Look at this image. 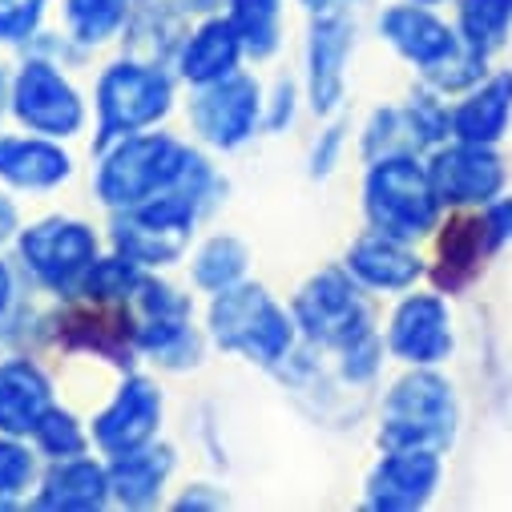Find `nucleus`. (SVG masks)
<instances>
[{
  "mask_svg": "<svg viewBox=\"0 0 512 512\" xmlns=\"http://www.w3.org/2000/svg\"><path fill=\"white\" fill-rule=\"evenodd\" d=\"M93 190L113 210H130L166 190L190 194L206 206L214 190V170L198 150L170 134H130L101 150Z\"/></svg>",
  "mask_w": 512,
  "mask_h": 512,
  "instance_id": "obj_1",
  "label": "nucleus"
},
{
  "mask_svg": "<svg viewBox=\"0 0 512 512\" xmlns=\"http://www.w3.org/2000/svg\"><path fill=\"white\" fill-rule=\"evenodd\" d=\"M460 432V404L456 388L436 367H412L404 379L392 383L379 412V448H428L448 452Z\"/></svg>",
  "mask_w": 512,
  "mask_h": 512,
  "instance_id": "obj_2",
  "label": "nucleus"
},
{
  "mask_svg": "<svg viewBox=\"0 0 512 512\" xmlns=\"http://www.w3.org/2000/svg\"><path fill=\"white\" fill-rule=\"evenodd\" d=\"M363 210L371 230L416 242L440 226L444 202L432 186L428 166L412 150H400L371 158V170L363 178Z\"/></svg>",
  "mask_w": 512,
  "mask_h": 512,
  "instance_id": "obj_3",
  "label": "nucleus"
},
{
  "mask_svg": "<svg viewBox=\"0 0 512 512\" xmlns=\"http://www.w3.org/2000/svg\"><path fill=\"white\" fill-rule=\"evenodd\" d=\"M210 335L230 355L275 367L295 347V315H287L263 287L234 283L210 303Z\"/></svg>",
  "mask_w": 512,
  "mask_h": 512,
  "instance_id": "obj_4",
  "label": "nucleus"
},
{
  "mask_svg": "<svg viewBox=\"0 0 512 512\" xmlns=\"http://www.w3.org/2000/svg\"><path fill=\"white\" fill-rule=\"evenodd\" d=\"M174 105V81L150 61H117L97 81V150L158 125Z\"/></svg>",
  "mask_w": 512,
  "mask_h": 512,
  "instance_id": "obj_5",
  "label": "nucleus"
},
{
  "mask_svg": "<svg viewBox=\"0 0 512 512\" xmlns=\"http://www.w3.org/2000/svg\"><path fill=\"white\" fill-rule=\"evenodd\" d=\"M198 214H202L198 198L166 190L113 218V250L138 267H170L186 254Z\"/></svg>",
  "mask_w": 512,
  "mask_h": 512,
  "instance_id": "obj_6",
  "label": "nucleus"
},
{
  "mask_svg": "<svg viewBox=\"0 0 512 512\" xmlns=\"http://www.w3.org/2000/svg\"><path fill=\"white\" fill-rule=\"evenodd\" d=\"M295 327L319 343V347H347L363 335H371V307L355 283L351 271L327 267L303 283L295 295Z\"/></svg>",
  "mask_w": 512,
  "mask_h": 512,
  "instance_id": "obj_7",
  "label": "nucleus"
},
{
  "mask_svg": "<svg viewBox=\"0 0 512 512\" xmlns=\"http://www.w3.org/2000/svg\"><path fill=\"white\" fill-rule=\"evenodd\" d=\"M93 259H97V234L77 218H45L21 230L25 271L57 295H77Z\"/></svg>",
  "mask_w": 512,
  "mask_h": 512,
  "instance_id": "obj_8",
  "label": "nucleus"
},
{
  "mask_svg": "<svg viewBox=\"0 0 512 512\" xmlns=\"http://www.w3.org/2000/svg\"><path fill=\"white\" fill-rule=\"evenodd\" d=\"M263 93H259V81L254 77H242V73H230L214 85H198L194 101H190V125L194 134L214 146V150H238L242 142L254 138L263 121Z\"/></svg>",
  "mask_w": 512,
  "mask_h": 512,
  "instance_id": "obj_9",
  "label": "nucleus"
},
{
  "mask_svg": "<svg viewBox=\"0 0 512 512\" xmlns=\"http://www.w3.org/2000/svg\"><path fill=\"white\" fill-rule=\"evenodd\" d=\"M13 113L41 138H73L85 125V101L69 77L49 61H25L9 89Z\"/></svg>",
  "mask_w": 512,
  "mask_h": 512,
  "instance_id": "obj_10",
  "label": "nucleus"
},
{
  "mask_svg": "<svg viewBox=\"0 0 512 512\" xmlns=\"http://www.w3.org/2000/svg\"><path fill=\"white\" fill-rule=\"evenodd\" d=\"M428 174H432V186L444 210H480L492 198H500L508 182V170L496 146H476V142H456V138L452 146H436Z\"/></svg>",
  "mask_w": 512,
  "mask_h": 512,
  "instance_id": "obj_11",
  "label": "nucleus"
},
{
  "mask_svg": "<svg viewBox=\"0 0 512 512\" xmlns=\"http://www.w3.org/2000/svg\"><path fill=\"white\" fill-rule=\"evenodd\" d=\"M53 343L65 351H93L105 363L130 367L138 351V319L121 303H93V307H65L49 319Z\"/></svg>",
  "mask_w": 512,
  "mask_h": 512,
  "instance_id": "obj_12",
  "label": "nucleus"
},
{
  "mask_svg": "<svg viewBox=\"0 0 512 512\" xmlns=\"http://www.w3.org/2000/svg\"><path fill=\"white\" fill-rule=\"evenodd\" d=\"M379 37L388 41L408 65H416L424 77L436 73V69H444V65L464 49L460 29H452L448 21H440V17L432 13V5H416V0L383 9V17H379Z\"/></svg>",
  "mask_w": 512,
  "mask_h": 512,
  "instance_id": "obj_13",
  "label": "nucleus"
},
{
  "mask_svg": "<svg viewBox=\"0 0 512 512\" xmlns=\"http://www.w3.org/2000/svg\"><path fill=\"white\" fill-rule=\"evenodd\" d=\"M452 311L448 299L436 295H408L388 323V351L408 367H436L452 355Z\"/></svg>",
  "mask_w": 512,
  "mask_h": 512,
  "instance_id": "obj_14",
  "label": "nucleus"
},
{
  "mask_svg": "<svg viewBox=\"0 0 512 512\" xmlns=\"http://www.w3.org/2000/svg\"><path fill=\"white\" fill-rule=\"evenodd\" d=\"M162 424V392L146 375H130L117 388V396L93 416V444L105 456L142 448L158 436Z\"/></svg>",
  "mask_w": 512,
  "mask_h": 512,
  "instance_id": "obj_15",
  "label": "nucleus"
},
{
  "mask_svg": "<svg viewBox=\"0 0 512 512\" xmlns=\"http://www.w3.org/2000/svg\"><path fill=\"white\" fill-rule=\"evenodd\" d=\"M444 464L428 448H392L367 476V508L375 512H412L424 508L440 488Z\"/></svg>",
  "mask_w": 512,
  "mask_h": 512,
  "instance_id": "obj_16",
  "label": "nucleus"
},
{
  "mask_svg": "<svg viewBox=\"0 0 512 512\" xmlns=\"http://www.w3.org/2000/svg\"><path fill=\"white\" fill-rule=\"evenodd\" d=\"M355 49V25L339 13H323L307 37V101L315 113H335L347 89V57Z\"/></svg>",
  "mask_w": 512,
  "mask_h": 512,
  "instance_id": "obj_17",
  "label": "nucleus"
},
{
  "mask_svg": "<svg viewBox=\"0 0 512 512\" xmlns=\"http://www.w3.org/2000/svg\"><path fill=\"white\" fill-rule=\"evenodd\" d=\"M347 271L355 275L359 287L367 291H412L424 275V259L408 246V238L383 234V230H367L363 238H355V246L347 250Z\"/></svg>",
  "mask_w": 512,
  "mask_h": 512,
  "instance_id": "obj_18",
  "label": "nucleus"
},
{
  "mask_svg": "<svg viewBox=\"0 0 512 512\" xmlns=\"http://www.w3.org/2000/svg\"><path fill=\"white\" fill-rule=\"evenodd\" d=\"M512 125V73H492L476 81L456 105H452V138L496 146Z\"/></svg>",
  "mask_w": 512,
  "mask_h": 512,
  "instance_id": "obj_19",
  "label": "nucleus"
},
{
  "mask_svg": "<svg viewBox=\"0 0 512 512\" xmlns=\"http://www.w3.org/2000/svg\"><path fill=\"white\" fill-rule=\"evenodd\" d=\"M53 408V383L33 359L0 363V432L33 436L37 420Z\"/></svg>",
  "mask_w": 512,
  "mask_h": 512,
  "instance_id": "obj_20",
  "label": "nucleus"
},
{
  "mask_svg": "<svg viewBox=\"0 0 512 512\" xmlns=\"http://www.w3.org/2000/svg\"><path fill=\"white\" fill-rule=\"evenodd\" d=\"M488 238H484V222L480 214H456L440 242H436V267H432V283L436 291L444 295H456L464 287H472L484 271V259H488Z\"/></svg>",
  "mask_w": 512,
  "mask_h": 512,
  "instance_id": "obj_21",
  "label": "nucleus"
},
{
  "mask_svg": "<svg viewBox=\"0 0 512 512\" xmlns=\"http://www.w3.org/2000/svg\"><path fill=\"white\" fill-rule=\"evenodd\" d=\"M109 496V468L85 456L53 460V468L41 476V488L33 492V508H65V512H93L105 508Z\"/></svg>",
  "mask_w": 512,
  "mask_h": 512,
  "instance_id": "obj_22",
  "label": "nucleus"
},
{
  "mask_svg": "<svg viewBox=\"0 0 512 512\" xmlns=\"http://www.w3.org/2000/svg\"><path fill=\"white\" fill-rule=\"evenodd\" d=\"M174 472V448L166 444H142L130 452H117L109 464V496L125 508H150L158 504L166 480Z\"/></svg>",
  "mask_w": 512,
  "mask_h": 512,
  "instance_id": "obj_23",
  "label": "nucleus"
},
{
  "mask_svg": "<svg viewBox=\"0 0 512 512\" xmlns=\"http://www.w3.org/2000/svg\"><path fill=\"white\" fill-rule=\"evenodd\" d=\"M242 53H246V49H242V37H238V29L230 25V17H226V21H222V17H210V21H202V25L186 37V45H182V53H178V73H182L190 85H214V81L238 73Z\"/></svg>",
  "mask_w": 512,
  "mask_h": 512,
  "instance_id": "obj_24",
  "label": "nucleus"
},
{
  "mask_svg": "<svg viewBox=\"0 0 512 512\" xmlns=\"http://www.w3.org/2000/svg\"><path fill=\"white\" fill-rule=\"evenodd\" d=\"M73 174V158L49 138H0V178L17 190H53Z\"/></svg>",
  "mask_w": 512,
  "mask_h": 512,
  "instance_id": "obj_25",
  "label": "nucleus"
},
{
  "mask_svg": "<svg viewBox=\"0 0 512 512\" xmlns=\"http://www.w3.org/2000/svg\"><path fill=\"white\" fill-rule=\"evenodd\" d=\"M230 25L238 29L246 57L267 61L283 37V0H230Z\"/></svg>",
  "mask_w": 512,
  "mask_h": 512,
  "instance_id": "obj_26",
  "label": "nucleus"
},
{
  "mask_svg": "<svg viewBox=\"0 0 512 512\" xmlns=\"http://www.w3.org/2000/svg\"><path fill=\"white\" fill-rule=\"evenodd\" d=\"M246 263H250V254H246V246H242L238 238H230V234H214V238L202 242V250L194 254L190 275H194V283H198L202 291L218 295V291L242 283Z\"/></svg>",
  "mask_w": 512,
  "mask_h": 512,
  "instance_id": "obj_27",
  "label": "nucleus"
},
{
  "mask_svg": "<svg viewBox=\"0 0 512 512\" xmlns=\"http://www.w3.org/2000/svg\"><path fill=\"white\" fill-rule=\"evenodd\" d=\"M456 29L480 53L500 49L512 29V0H456Z\"/></svg>",
  "mask_w": 512,
  "mask_h": 512,
  "instance_id": "obj_28",
  "label": "nucleus"
},
{
  "mask_svg": "<svg viewBox=\"0 0 512 512\" xmlns=\"http://www.w3.org/2000/svg\"><path fill=\"white\" fill-rule=\"evenodd\" d=\"M125 21H130V0H65L69 37L81 45H101L117 37Z\"/></svg>",
  "mask_w": 512,
  "mask_h": 512,
  "instance_id": "obj_29",
  "label": "nucleus"
},
{
  "mask_svg": "<svg viewBox=\"0 0 512 512\" xmlns=\"http://www.w3.org/2000/svg\"><path fill=\"white\" fill-rule=\"evenodd\" d=\"M142 267L121 259V254H113V259H93V267L85 271L77 295H85L89 303H130L142 287Z\"/></svg>",
  "mask_w": 512,
  "mask_h": 512,
  "instance_id": "obj_30",
  "label": "nucleus"
},
{
  "mask_svg": "<svg viewBox=\"0 0 512 512\" xmlns=\"http://www.w3.org/2000/svg\"><path fill=\"white\" fill-rule=\"evenodd\" d=\"M404 109V121H408V138H412V150H436L452 138V109L440 101V93H416Z\"/></svg>",
  "mask_w": 512,
  "mask_h": 512,
  "instance_id": "obj_31",
  "label": "nucleus"
},
{
  "mask_svg": "<svg viewBox=\"0 0 512 512\" xmlns=\"http://www.w3.org/2000/svg\"><path fill=\"white\" fill-rule=\"evenodd\" d=\"M33 440H37V448H41L49 460H69V456H81V452L89 448L85 428H81L77 416L65 412V408H49V412L37 420Z\"/></svg>",
  "mask_w": 512,
  "mask_h": 512,
  "instance_id": "obj_32",
  "label": "nucleus"
},
{
  "mask_svg": "<svg viewBox=\"0 0 512 512\" xmlns=\"http://www.w3.org/2000/svg\"><path fill=\"white\" fill-rule=\"evenodd\" d=\"M37 476V460L33 452L21 444V436H5L0 432V508L13 496H21Z\"/></svg>",
  "mask_w": 512,
  "mask_h": 512,
  "instance_id": "obj_33",
  "label": "nucleus"
},
{
  "mask_svg": "<svg viewBox=\"0 0 512 512\" xmlns=\"http://www.w3.org/2000/svg\"><path fill=\"white\" fill-rule=\"evenodd\" d=\"M49 0H0V45H21L41 29Z\"/></svg>",
  "mask_w": 512,
  "mask_h": 512,
  "instance_id": "obj_34",
  "label": "nucleus"
},
{
  "mask_svg": "<svg viewBox=\"0 0 512 512\" xmlns=\"http://www.w3.org/2000/svg\"><path fill=\"white\" fill-rule=\"evenodd\" d=\"M339 359H343L339 367H343V379H347V383H371V379L379 375V367H383V343H379V335L371 331V335L347 343V347L339 351Z\"/></svg>",
  "mask_w": 512,
  "mask_h": 512,
  "instance_id": "obj_35",
  "label": "nucleus"
},
{
  "mask_svg": "<svg viewBox=\"0 0 512 512\" xmlns=\"http://www.w3.org/2000/svg\"><path fill=\"white\" fill-rule=\"evenodd\" d=\"M480 222H484V238H488L492 254L500 246H508L512 242V194H500L488 206H480Z\"/></svg>",
  "mask_w": 512,
  "mask_h": 512,
  "instance_id": "obj_36",
  "label": "nucleus"
},
{
  "mask_svg": "<svg viewBox=\"0 0 512 512\" xmlns=\"http://www.w3.org/2000/svg\"><path fill=\"white\" fill-rule=\"evenodd\" d=\"M343 125H331L327 134H319V142H315V150H311V174L315 178H327L331 170H335V162H339V150H343Z\"/></svg>",
  "mask_w": 512,
  "mask_h": 512,
  "instance_id": "obj_37",
  "label": "nucleus"
},
{
  "mask_svg": "<svg viewBox=\"0 0 512 512\" xmlns=\"http://www.w3.org/2000/svg\"><path fill=\"white\" fill-rule=\"evenodd\" d=\"M295 117V89L287 81L275 85V101H271V113H267V125L271 130H283V125H291Z\"/></svg>",
  "mask_w": 512,
  "mask_h": 512,
  "instance_id": "obj_38",
  "label": "nucleus"
},
{
  "mask_svg": "<svg viewBox=\"0 0 512 512\" xmlns=\"http://www.w3.org/2000/svg\"><path fill=\"white\" fill-rule=\"evenodd\" d=\"M17 234V206L9 198H0V246Z\"/></svg>",
  "mask_w": 512,
  "mask_h": 512,
  "instance_id": "obj_39",
  "label": "nucleus"
},
{
  "mask_svg": "<svg viewBox=\"0 0 512 512\" xmlns=\"http://www.w3.org/2000/svg\"><path fill=\"white\" fill-rule=\"evenodd\" d=\"M13 295H17V287H13V271H9V263H0V319H5V311L13 307Z\"/></svg>",
  "mask_w": 512,
  "mask_h": 512,
  "instance_id": "obj_40",
  "label": "nucleus"
},
{
  "mask_svg": "<svg viewBox=\"0 0 512 512\" xmlns=\"http://www.w3.org/2000/svg\"><path fill=\"white\" fill-rule=\"evenodd\" d=\"M299 5H303L307 13H315V17H323V13H339V9L355 5V0H299Z\"/></svg>",
  "mask_w": 512,
  "mask_h": 512,
  "instance_id": "obj_41",
  "label": "nucleus"
},
{
  "mask_svg": "<svg viewBox=\"0 0 512 512\" xmlns=\"http://www.w3.org/2000/svg\"><path fill=\"white\" fill-rule=\"evenodd\" d=\"M202 504H222L218 496H206V484H194L182 500H178V508H202Z\"/></svg>",
  "mask_w": 512,
  "mask_h": 512,
  "instance_id": "obj_42",
  "label": "nucleus"
},
{
  "mask_svg": "<svg viewBox=\"0 0 512 512\" xmlns=\"http://www.w3.org/2000/svg\"><path fill=\"white\" fill-rule=\"evenodd\" d=\"M0 105H5V77H0Z\"/></svg>",
  "mask_w": 512,
  "mask_h": 512,
  "instance_id": "obj_43",
  "label": "nucleus"
},
{
  "mask_svg": "<svg viewBox=\"0 0 512 512\" xmlns=\"http://www.w3.org/2000/svg\"><path fill=\"white\" fill-rule=\"evenodd\" d=\"M416 5H444V0H416Z\"/></svg>",
  "mask_w": 512,
  "mask_h": 512,
  "instance_id": "obj_44",
  "label": "nucleus"
}]
</instances>
